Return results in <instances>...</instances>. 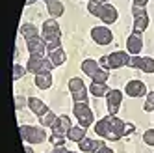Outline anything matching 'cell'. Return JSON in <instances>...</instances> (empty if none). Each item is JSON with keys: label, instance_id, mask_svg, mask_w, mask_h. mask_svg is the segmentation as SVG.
I'll return each instance as SVG.
<instances>
[{"label": "cell", "instance_id": "1", "mask_svg": "<svg viewBox=\"0 0 154 153\" xmlns=\"http://www.w3.org/2000/svg\"><path fill=\"white\" fill-rule=\"evenodd\" d=\"M95 133L108 140H119L125 136V122H121L117 116L109 114V116L102 118L100 122H97Z\"/></svg>", "mask_w": 154, "mask_h": 153}, {"label": "cell", "instance_id": "2", "mask_svg": "<svg viewBox=\"0 0 154 153\" xmlns=\"http://www.w3.org/2000/svg\"><path fill=\"white\" fill-rule=\"evenodd\" d=\"M54 67V63L50 58H45L43 54H32L28 58V65L26 69L34 75H41V73H50V69Z\"/></svg>", "mask_w": 154, "mask_h": 153}, {"label": "cell", "instance_id": "3", "mask_svg": "<svg viewBox=\"0 0 154 153\" xmlns=\"http://www.w3.org/2000/svg\"><path fill=\"white\" fill-rule=\"evenodd\" d=\"M19 133H20L23 142H26V144H41V142L47 140V133H45V129H41V127L23 125L19 129Z\"/></svg>", "mask_w": 154, "mask_h": 153}, {"label": "cell", "instance_id": "4", "mask_svg": "<svg viewBox=\"0 0 154 153\" xmlns=\"http://www.w3.org/2000/svg\"><path fill=\"white\" fill-rule=\"evenodd\" d=\"M74 116L78 118V123H80L82 127L87 129L89 125H93V112H91V108L87 106L85 101L74 103Z\"/></svg>", "mask_w": 154, "mask_h": 153}, {"label": "cell", "instance_id": "5", "mask_svg": "<svg viewBox=\"0 0 154 153\" xmlns=\"http://www.w3.org/2000/svg\"><path fill=\"white\" fill-rule=\"evenodd\" d=\"M134 13V32L136 34H143L149 26V15L145 11V8H139V6H134L132 9Z\"/></svg>", "mask_w": 154, "mask_h": 153}, {"label": "cell", "instance_id": "6", "mask_svg": "<svg viewBox=\"0 0 154 153\" xmlns=\"http://www.w3.org/2000/svg\"><path fill=\"white\" fill-rule=\"evenodd\" d=\"M69 90H71V93H72L76 103H82V101L87 99V88L82 82V79H71L69 80Z\"/></svg>", "mask_w": 154, "mask_h": 153}, {"label": "cell", "instance_id": "7", "mask_svg": "<svg viewBox=\"0 0 154 153\" xmlns=\"http://www.w3.org/2000/svg\"><path fill=\"white\" fill-rule=\"evenodd\" d=\"M91 37L98 45H109L112 39H113V34H112V30L106 28V26H95L91 30Z\"/></svg>", "mask_w": 154, "mask_h": 153}, {"label": "cell", "instance_id": "8", "mask_svg": "<svg viewBox=\"0 0 154 153\" xmlns=\"http://www.w3.org/2000/svg\"><path fill=\"white\" fill-rule=\"evenodd\" d=\"M128 60H130V54L115 50L108 56V69H119L123 65H128Z\"/></svg>", "mask_w": 154, "mask_h": 153}, {"label": "cell", "instance_id": "9", "mask_svg": "<svg viewBox=\"0 0 154 153\" xmlns=\"http://www.w3.org/2000/svg\"><path fill=\"white\" fill-rule=\"evenodd\" d=\"M58 37H61L60 24L54 19L45 21V24H43V39L47 41V39H58Z\"/></svg>", "mask_w": 154, "mask_h": 153}, {"label": "cell", "instance_id": "10", "mask_svg": "<svg viewBox=\"0 0 154 153\" xmlns=\"http://www.w3.org/2000/svg\"><path fill=\"white\" fill-rule=\"evenodd\" d=\"M121 103H123V93L119 90H109L108 92V112L115 116L119 112Z\"/></svg>", "mask_w": 154, "mask_h": 153}, {"label": "cell", "instance_id": "11", "mask_svg": "<svg viewBox=\"0 0 154 153\" xmlns=\"http://www.w3.org/2000/svg\"><path fill=\"white\" fill-rule=\"evenodd\" d=\"M71 119L67 118V116H60L56 122H54V125H52V133L54 135H61V136H65L71 131Z\"/></svg>", "mask_w": 154, "mask_h": 153}, {"label": "cell", "instance_id": "12", "mask_svg": "<svg viewBox=\"0 0 154 153\" xmlns=\"http://www.w3.org/2000/svg\"><path fill=\"white\" fill-rule=\"evenodd\" d=\"M126 49H128V52L132 54V56H137V54L141 52V49H143V39H141V34H132L128 39H126Z\"/></svg>", "mask_w": 154, "mask_h": 153}, {"label": "cell", "instance_id": "13", "mask_svg": "<svg viewBox=\"0 0 154 153\" xmlns=\"http://www.w3.org/2000/svg\"><path fill=\"white\" fill-rule=\"evenodd\" d=\"M100 21L104 24H112L117 21V9L112 6V4H102V9H100Z\"/></svg>", "mask_w": 154, "mask_h": 153}, {"label": "cell", "instance_id": "14", "mask_svg": "<svg viewBox=\"0 0 154 153\" xmlns=\"http://www.w3.org/2000/svg\"><path fill=\"white\" fill-rule=\"evenodd\" d=\"M26 45H28V50H30L32 54H45V49H47L45 39L39 37V36L26 39Z\"/></svg>", "mask_w": 154, "mask_h": 153}, {"label": "cell", "instance_id": "15", "mask_svg": "<svg viewBox=\"0 0 154 153\" xmlns=\"http://www.w3.org/2000/svg\"><path fill=\"white\" fill-rule=\"evenodd\" d=\"M125 90H126V93L130 97H143L147 93V88H145V84H143L141 80H130Z\"/></svg>", "mask_w": 154, "mask_h": 153}, {"label": "cell", "instance_id": "16", "mask_svg": "<svg viewBox=\"0 0 154 153\" xmlns=\"http://www.w3.org/2000/svg\"><path fill=\"white\" fill-rule=\"evenodd\" d=\"M28 106H30V110L34 114H37V116H43V114L48 112V106L43 103L41 99H37V97H30V99H28Z\"/></svg>", "mask_w": 154, "mask_h": 153}, {"label": "cell", "instance_id": "17", "mask_svg": "<svg viewBox=\"0 0 154 153\" xmlns=\"http://www.w3.org/2000/svg\"><path fill=\"white\" fill-rule=\"evenodd\" d=\"M78 146H80V149L84 151V153H97L98 151V148L102 146V142H98V140H93V138H84V140H80L78 142Z\"/></svg>", "mask_w": 154, "mask_h": 153}, {"label": "cell", "instance_id": "18", "mask_svg": "<svg viewBox=\"0 0 154 153\" xmlns=\"http://www.w3.org/2000/svg\"><path fill=\"white\" fill-rule=\"evenodd\" d=\"M35 86L39 90H47L52 86V75L50 73H41V75H35Z\"/></svg>", "mask_w": 154, "mask_h": 153}, {"label": "cell", "instance_id": "19", "mask_svg": "<svg viewBox=\"0 0 154 153\" xmlns=\"http://www.w3.org/2000/svg\"><path fill=\"white\" fill-rule=\"evenodd\" d=\"M47 2V8H48V13L52 17H61L63 15V4L60 0H45Z\"/></svg>", "mask_w": 154, "mask_h": 153}, {"label": "cell", "instance_id": "20", "mask_svg": "<svg viewBox=\"0 0 154 153\" xmlns=\"http://www.w3.org/2000/svg\"><path fill=\"white\" fill-rule=\"evenodd\" d=\"M67 138L72 140V142H80L85 138V127L82 125H76V127H71V131L67 133Z\"/></svg>", "mask_w": 154, "mask_h": 153}, {"label": "cell", "instance_id": "21", "mask_svg": "<svg viewBox=\"0 0 154 153\" xmlns=\"http://www.w3.org/2000/svg\"><path fill=\"white\" fill-rule=\"evenodd\" d=\"M98 69H100V67H98V62H95V60H84L82 62V71L85 73V75H89V76H93Z\"/></svg>", "mask_w": 154, "mask_h": 153}, {"label": "cell", "instance_id": "22", "mask_svg": "<svg viewBox=\"0 0 154 153\" xmlns=\"http://www.w3.org/2000/svg\"><path fill=\"white\" fill-rule=\"evenodd\" d=\"M50 60H52L54 65H61V63H65V60H67V54H65L63 49L60 47V49H56V50L50 52Z\"/></svg>", "mask_w": 154, "mask_h": 153}, {"label": "cell", "instance_id": "23", "mask_svg": "<svg viewBox=\"0 0 154 153\" xmlns=\"http://www.w3.org/2000/svg\"><path fill=\"white\" fill-rule=\"evenodd\" d=\"M89 92L95 95V97H102V95H108V84H98V82H93L89 86Z\"/></svg>", "mask_w": 154, "mask_h": 153}, {"label": "cell", "instance_id": "24", "mask_svg": "<svg viewBox=\"0 0 154 153\" xmlns=\"http://www.w3.org/2000/svg\"><path fill=\"white\" fill-rule=\"evenodd\" d=\"M58 119V116L54 114V112H47V114H43V116H39V122H41V125L43 127H52L54 125V122Z\"/></svg>", "mask_w": 154, "mask_h": 153}, {"label": "cell", "instance_id": "25", "mask_svg": "<svg viewBox=\"0 0 154 153\" xmlns=\"http://www.w3.org/2000/svg\"><path fill=\"white\" fill-rule=\"evenodd\" d=\"M20 36H24V39L35 37L37 36V28L34 24H23V26H20Z\"/></svg>", "mask_w": 154, "mask_h": 153}, {"label": "cell", "instance_id": "26", "mask_svg": "<svg viewBox=\"0 0 154 153\" xmlns=\"http://www.w3.org/2000/svg\"><path fill=\"white\" fill-rule=\"evenodd\" d=\"M87 9H89V13L98 17L100 15V9H102V2H98V0H89V4H87Z\"/></svg>", "mask_w": 154, "mask_h": 153}, {"label": "cell", "instance_id": "27", "mask_svg": "<svg viewBox=\"0 0 154 153\" xmlns=\"http://www.w3.org/2000/svg\"><path fill=\"white\" fill-rule=\"evenodd\" d=\"M139 69L145 71V73H154V60L152 58H141Z\"/></svg>", "mask_w": 154, "mask_h": 153}, {"label": "cell", "instance_id": "28", "mask_svg": "<svg viewBox=\"0 0 154 153\" xmlns=\"http://www.w3.org/2000/svg\"><path fill=\"white\" fill-rule=\"evenodd\" d=\"M93 82H98V84H106V80H108V71L106 69H98L93 76Z\"/></svg>", "mask_w": 154, "mask_h": 153}, {"label": "cell", "instance_id": "29", "mask_svg": "<svg viewBox=\"0 0 154 153\" xmlns=\"http://www.w3.org/2000/svg\"><path fill=\"white\" fill-rule=\"evenodd\" d=\"M143 142H145L147 146H152L154 148V129L145 131V135H143Z\"/></svg>", "mask_w": 154, "mask_h": 153}, {"label": "cell", "instance_id": "30", "mask_svg": "<svg viewBox=\"0 0 154 153\" xmlns=\"http://www.w3.org/2000/svg\"><path fill=\"white\" fill-rule=\"evenodd\" d=\"M143 108H145L147 112H152L154 110V92H150L147 95V101H145V105H143Z\"/></svg>", "mask_w": 154, "mask_h": 153}, {"label": "cell", "instance_id": "31", "mask_svg": "<svg viewBox=\"0 0 154 153\" xmlns=\"http://www.w3.org/2000/svg\"><path fill=\"white\" fill-rule=\"evenodd\" d=\"M26 71H28V69H24L23 65L15 63V65H13V80H19V79H20V76H23V75H24Z\"/></svg>", "mask_w": 154, "mask_h": 153}, {"label": "cell", "instance_id": "32", "mask_svg": "<svg viewBox=\"0 0 154 153\" xmlns=\"http://www.w3.org/2000/svg\"><path fill=\"white\" fill-rule=\"evenodd\" d=\"M45 43H47V49H48V52H52V50L60 49V45H61V39H60V37H58V39H47Z\"/></svg>", "mask_w": 154, "mask_h": 153}, {"label": "cell", "instance_id": "33", "mask_svg": "<svg viewBox=\"0 0 154 153\" xmlns=\"http://www.w3.org/2000/svg\"><path fill=\"white\" fill-rule=\"evenodd\" d=\"M48 140H50V144H54V146H63V144H65V136L54 135V133H52V136H50Z\"/></svg>", "mask_w": 154, "mask_h": 153}, {"label": "cell", "instance_id": "34", "mask_svg": "<svg viewBox=\"0 0 154 153\" xmlns=\"http://www.w3.org/2000/svg\"><path fill=\"white\" fill-rule=\"evenodd\" d=\"M139 63H141V56H132L130 54V60H128V67H134V69H139Z\"/></svg>", "mask_w": 154, "mask_h": 153}, {"label": "cell", "instance_id": "35", "mask_svg": "<svg viewBox=\"0 0 154 153\" xmlns=\"http://www.w3.org/2000/svg\"><path fill=\"white\" fill-rule=\"evenodd\" d=\"M26 103L28 101H24V97H15V108H17V110H20Z\"/></svg>", "mask_w": 154, "mask_h": 153}, {"label": "cell", "instance_id": "36", "mask_svg": "<svg viewBox=\"0 0 154 153\" xmlns=\"http://www.w3.org/2000/svg\"><path fill=\"white\" fill-rule=\"evenodd\" d=\"M134 131H136V127L132 125V123H125V136H126V135H132Z\"/></svg>", "mask_w": 154, "mask_h": 153}, {"label": "cell", "instance_id": "37", "mask_svg": "<svg viewBox=\"0 0 154 153\" xmlns=\"http://www.w3.org/2000/svg\"><path fill=\"white\" fill-rule=\"evenodd\" d=\"M52 153H71V151H69V149H65V146H56Z\"/></svg>", "mask_w": 154, "mask_h": 153}, {"label": "cell", "instance_id": "38", "mask_svg": "<svg viewBox=\"0 0 154 153\" xmlns=\"http://www.w3.org/2000/svg\"><path fill=\"white\" fill-rule=\"evenodd\" d=\"M97 153H113V149H109L108 146H104V144H102L100 148H98V151H97Z\"/></svg>", "mask_w": 154, "mask_h": 153}, {"label": "cell", "instance_id": "39", "mask_svg": "<svg viewBox=\"0 0 154 153\" xmlns=\"http://www.w3.org/2000/svg\"><path fill=\"white\" fill-rule=\"evenodd\" d=\"M149 0H134V6H139V8H145V4Z\"/></svg>", "mask_w": 154, "mask_h": 153}, {"label": "cell", "instance_id": "40", "mask_svg": "<svg viewBox=\"0 0 154 153\" xmlns=\"http://www.w3.org/2000/svg\"><path fill=\"white\" fill-rule=\"evenodd\" d=\"M24 151H26V153H34V151H32V148H30V146H24Z\"/></svg>", "mask_w": 154, "mask_h": 153}, {"label": "cell", "instance_id": "41", "mask_svg": "<svg viewBox=\"0 0 154 153\" xmlns=\"http://www.w3.org/2000/svg\"><path fill=\"white\" fill-rule=\"evenodd\" d=\"M34 2H37V0H26V6H30V4H34Z\"/></svg>", "mask_w": 154, "mask_h": 153}, {"label": "cell", "instance_id": "42", "mask_svg": "<svg viewBox=\"0 0 154 153\" xmlns=\"http://www.w3.org/2000/svg\"><path fill=\"white\" fill-rule=\"evenodd\" d=\"M98 2H102V4H108V2H109V0H98Z\"/></svg>", "mask_w": 154, "mask_h": 153}, {"label": "cell", "instance_id": "43", "mask_svg": "<svg viewBox=\"0 0 154 153\" xmlns=\"http://www.w3.org/2000/svg\"><path fill=\"white\" fill-rule=\"evenodd\" d=\"M71 153H74V151H71Z\"/></svg>", "mask_w": 154, "mask_h": 153}]
</instances>
